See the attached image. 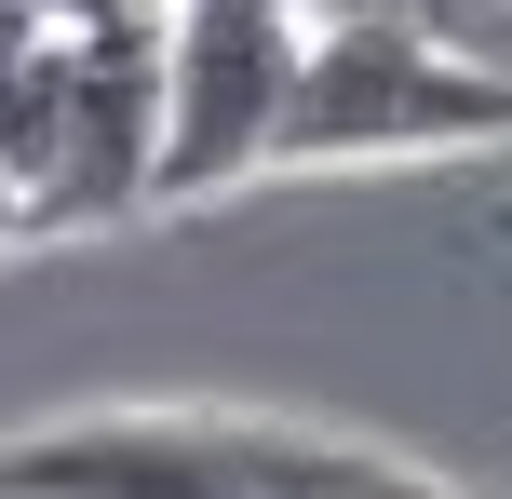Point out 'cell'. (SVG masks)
Returning <instances> with one entry per match:
<instances>
[{"instance_id":"cell-11","label":"cell","mask_w":512,"mask_h":499,"mask_svg":"<svg viewBox=\"0 0 512 499\" xmlns=\"http://www.w3.org/2000/svg\"><path fill=\"white\" fill-rule=\"evenodd\" d=\"M0 499H14V486H0Z\"/></svg>"},{"instance_id":"cell-9","label":"cell","mask_w":512,"mask_h":499,"mask_svg":"<svg viewBox=\"0 0 512 499\" xmlns=\"http://www.w3.org/2000/svg\"><path fill=\"white\" fill-rule=\"evenodd\" d=\"M162 14H310V0H162Z\"/></svg>"},{"instance_id":"cell-8","label":"cell","mask_w":512,"mask_h":499,"mask_svg":"<svg viewBox=\"0 0 512 499\" xmlns=\"http://www.w3.org/2000/svg\"><path fill=\"white\" fill-rule=\"evenodd\" d=\"M27 41H54V27H41V14H27V0H0V68H14V54H27Z\"/></svg>"},{"instance_id":"cell-10","label":"cell","mask_w":512,"mask_h":499,"mask_svg":"<svg viewBox=\"0 0 512 499\" xmlns=\"http://www.w3.org/2000/svg\"><path fill=\"white\" fill-rule=\"evenodd\" d=\"M41 216H27V189H14V162H0V243H27Z\"/></svg>"},{"instance_id":"cell-7","label":"cell","mask_w":512,"mask_h":499,"mask_svg":"<svg viewBox=\"0 0 512 499\" xmlns=\"http://www.w3.org/2000/svg\"><path fill=\"white\" fill-rule=\"evenodd\" d=\"M27 14L68 41V27H122V14H162V0H27Z\"/></svg>"},{"instance_id":"cell-5","label":"cell","mask_w":512,"mask_h":499,"mask_svg":"<svg viewBox=\"0 0 512 499\" xmlns=\"http://www.w3.org/2000/svg\"><path fill=\"white\" fill-rule=\"evenodd\" d=\"M256 499H472V486L418 473V459H391V446H337V432H270V446H256Z\"/></svg>"},{"instance_id":"cell-1","label":"cell","mask_w":512,"mask_h":499,"mask_svg":"<svg viewBox=\"0 0 512 499\" xmlns=\"http://www.w3.org/2000/svg\"><path fill=\"white\" fill-rule=\"evenodd\" d=\"M499 135H512V54H472L445 27H391V14H310L270 176L445 162V149H499Z\"/></svg>"},{"instance_id":"cell-4","label":"cell","mask_w":512,"mask_h":499,"mask_svg":"<svg viewBox=\"0 0 512 499\" xmlns=\"http://www.w3.org/2000/svg\"><path fill=\"white\" fill-rule=\"evenodd\" d=\"M270 419H176V405H122V419L14 432L0 486L14 499H256Z\"/></svg>"},{"instance_id":"cell-6","label":"cell","mask_w":512,"mask_h":499,"mask_svg":"<svg viewBox=\"0 0 512 499\" xmlns=\"http://www.w3.org/2000/svg\"><path fill=\"white\" fill-rule=\"evenodd\" d=\"M54 135H68V41H27L14 68H0V162H14L27 216H41V189H54Z\"/></svg>"},{"instance_id":"cell-2","label":"cell","mask_w":512,"mask_h":499,"mask_svg":"<svg viewBox=\"0 0 512 499\" xmlns=\"http://www.w3.org/2000/svg\"><path fill=\"white\" fill-rule=\"evenodd\" d=\"M310 14H162V203L270 176Z\"/></svg>"},{"instance_id":"cell-3","label":"cell","mask_w":512,"mask_h":499,"mask_svg":"<svg viewBox=\"0 0 512 499\" xmlns=\"http://www.w3.org/2000/svg\"><path fill=\"white\" fill-rule=\"evenodd\" d=\"M162 203V14L68 27V135H54L41 230H108Z\"/></svg>"}]
</instances>
